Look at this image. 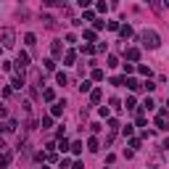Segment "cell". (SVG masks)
I'll use <instances>...</instances> for the list:
<instances>
[{
    "mask_svg": "<svg viewBox=\"0 0 169 169\" xmlns=\"http://www.w3.org/2000/svg\"><path fill=\"white\" fill-rule=\"evenodd\" d=\"M140 42H143L145 48H159V34H156V32H148V29H145V32L140 34Z\"/></svg>",
    "mask_w": 169,
    "mask_h": 169,
    "instance_id": "1",
    "label": "cell"
},
{
    "mask_svg": "<svg viewBox=\"0 0 169 169\" xmlns=\"http://www.w3.org/2000/svg\"><path fill=\"white\" fill-rule=\"evenodd\" d=\"M0 40H3V48H13V40H16L13 29H3V32H0Z\"/></svg>",
    "mask_w": 169,
    "mask_h": 169,
    "instance_id": "2",
    "label": "cell"
},
{
    "mask_svg": "<svg viewBox=\"0 0 169 169\" xmlns=\"http://www.w3.org/2000/svg\"><path fill=\"white\" fill-rule=\"evenodd\" d=\"M16 64H19V69L24 72L26 66H29V56H26V53H19V58H16Z\"/></svg>",
    "mask_w": 169,
    "mask_h": 169,
    "instance_id": "3",
    "label": "cell"
},
{
    "mask_svg": "<svg viewBox=\"0 0 169 169\" xmlns=\"http://www.w3.org/2000/svg\"><path fill=\"white\" fill-rule=\"evenodd\" d=\"M127 58H130V61H137V58H140V50H137V48H130V50H127Z\"/></svg>",
    "mask_w": 169,
    "mask_h": 169,
    "instance_id": "4",
    "label": "cell"
},
{
    "mask_svg": "<svg viewBox=\"0 0 169 169\" xmlns=\"http://www.w3.org/2000/svg\"><path fill=\"white\" fill-rule=\"evenodd\" d=\"M50 50H53V56H61V53H64V45H61L58 40H56V42H53V48H50Z\"/></svg>",
    "mask_w": 169,
    "mask_h": 169,
    "instance_id": "5",
    "label": "cell"
},
{
    "mask_svg": "<svg viewBox=\"0 0 169 169\" xmlns=\"http://www.w3.org/2000/svg\"><path fill=\"white\" fill-rule=\"evenodd\" d=\"M8 164H11V153L3 151V156H0V167H8Z\"/></svg>",
    "mask_w": 169,
    "mask_h": 169,
    "instance_id": "6",
    "label": "cell"
},
{
    "mask_svg": "<svg viewBox=\"0 0 169 169\" xmlns=\"http://www.w3.org/2000/svg\"><path fill=\"white\" fill-rule=\"evenodd\" d=\"M61 114H64V103H56L53 106V116H61Z\"/></svg>",
    "mask_w": 169,
    "mask_h": 169,
    "instance_id": "7",
    "label": "cell"
},
{
    "mask_svg": "<svg viewBox=\"0 0 169 169\" xmlns=\"http://www.w3.org/2000/svg\"><path fill=\"white\" fill-rule=\"evenodd\" d=\"M3 130H6V132H13V130H16V122H13V119H11V122H6V124H3Z\"/></svg>",
    "mask_w": 169,
    "mask_h": 169,
    "instance_id": "8",
    "label": "cell"
},
{
    "mask_svg": "<svg viewBox=\"0 0 169 169\" xmlns=\"http://www.w3.org/2000/svg\"><path fill=\"white\" fill-rule=\"evenodd\" d=\"M127 84H130V90H140V87H143V84L135 82V79H127Z\"/></svg>",
    "mask_w": 169,
    "mask_h": 169,
    "instance_id": "9",
    "label": "cell"
},
{
    "mask_svg": "<svg viewBox=\"0 0 169 169\" xmlns=\"http://www.w3.org/2000/svg\"><path fill=\"white\" fill-rule=\"evenodd\" d=\"M42 98H45V100H53V98H56V95H53V90H50V87H48V90H42Z\"/></svg>",
    "mask_w": 169,
    "mask_h": 169,
    "instance_id": "10",
    "label": "cell"
},
{
    "mask_svg": "<svg viewBox=\"0 0 169 169\" xmlns=\"http://www.w3.org/2000/svg\"><path fill=\"white\" fill-rule=\"evenodd\" d=\"M74 58H77V53H74V50L66 53V64H74Z\"/></svg>",
    "mask_w": 169,
    "mask_h": 169,
    "instance_id": "11",
    "label": "cell"
},
{
    "mask_svg": "<svg viewBox=\"0 0 169 169\" xmlns=\"http://www.w3.org/2000/svg\"><path fill=\"white\" fill-rule=\"evenodd\" d=\"M90 100H92V103H98V100H100V90H92V95H90Z\"/></svg>",
    "mask_w": 169,
    "mask_h": 169,
    "instance_id": "12",
    "label": "cell"
},
{
    "mask_svg": "<svg viewBox=\"0 0 169 169\" xmlns=\"http://www.w3.org/2000/svg\"><path fill=\"white\" fill-rule=\"evenodd\" d=\"M87 145H90V151H98V145H100V143H98L95 137H90V143H87Z\"/></svg>",
    "mask_w": 169,
    "mask_h": 169,
    "instance_id": "13",
    "label": "cell"
},
{
    "mask_svg": "<svg viewBox=\"0 0 169 169\" xmlns=\"http://www.w3.org/2000/svg\"><path fill=\"white\" fill-rule=\"evenodd\" d=\"M56 79H58V84H66V74H64V72L56 74Z\"/></svg>",
    "mask_w": 169,
    "mask_h": 169,
    "instance_id": "14",
    "label": "cell"
},
{
    "mask_svg": "<svg viewBox=\"0 0 169 169\" xmlns=\"http://www.w3.org/2000/svg\"><path fill=\"white\" fill-rule=\"evenodd\" d=\"M24 42H26L29 48H32V45H34V34H26V37H24Z\"/></svg>",
    "mask_w": 169,
    "mask_h": 169,
    "instance_id": "15",
    "label": "cell"
},
{
    "mask_svg": "<svg viewBox=\"0 0 169 169\" xmlns=\"http://www.w3.org/2000/svg\"><path fill=\"white\" fill-rule=\"evenodd\" d=\"M143 108H148V111L153 108V100H151V98H145V100H143Z\"/></svg>",
    "mask_w": 169,
    "mask_h": 169,
    "instance_id": "16",
    "label": "cell"
},
{
    "mask_svg": "<svg viewBox=\"0 0 169 169\" xmlns=\"http://www.w3.org/2000/svg\"><path fill=\"white\" fill-rule=\"evenodd\" d=\"M84 40H90V42H92V40H95V32H92V29H87V32H84Z\"/></svg>",
    "mask_w": 169,
    "mask_h": 169,
    "instance_id": "17",
    "label": "cell"
},
{
    "mask_svg": "<svg viewBox=\"0 0 169 169\" xmlns=\"http://www.w3.org/2000/svg\"><path fill=\"white\" fill-rule=\"evenodd\" d=\"M167 111H169V100H167Z\"/></svg>",
    "mask_w": 169,
    "mask_h": 169,
    "instance_id": "18",
    "label": "cell"
}]
</instances>
